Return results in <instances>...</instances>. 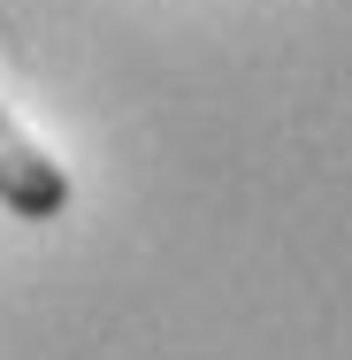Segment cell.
I'll list each match as a JSON object with an SVG mask.
<instances>
[{"instance_id": "6da1fadb", "label": "cell", "mask_w": 352, "mask_h": 360, "mask_svg": "<svg viewBox=\"0 0 352 360\" xmlns=\"http://www.w3.org/2000/svg\"><path fill=\"white\" fill-rule=\"evenodd\" d=\"M0 207L23 222H54L70 207V169L0 108Z\"/></svg>"}]
</instances>
